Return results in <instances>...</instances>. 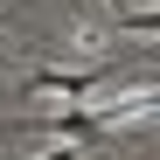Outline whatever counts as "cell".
Returning <instances> with one entry per match:
<instances>
[{"mask_svg": "<svg viewBox=\"0 0 160 160\" xmlns=\"http://www.w3.org/2000/svg\"><path fill=\"white\" fill-rule=\"evenodd\" d=\"M14 132H42V139H70V146H104V139H112V125L98 118V104L42 112V118H14Z\"/></svg>", "mask_w": 160, "mask_h": 160, "instance_id": "6da1fadb", "label": "cell"}, {"mask_svg": "<svg viewBox=\"0 0 160 160\" xmlns=\"http://www.w3.org/2000/svg\"><path fill=\"white\" fill-rule=\"evenodd\" d=\"M118 28L125 35H160V7H146V14L139 7H118Z\"/></svg>", "mask_w": 160, "mask_h": 160, "instance_id": "3957f363", "label": "cell"}, {"mask_svg": "<svg viewBox=\"0 0 160 160\" xmlns=\"http://www.w3.org/2000/svg\"><path fill=\"white\" fill-rule=\"evenodd\" d=\"M104 84H112V63H98V70H28V91H56V98H77V104Z\"/></svg>", "mask_w": 160, "mask_h": 160, "instance_id": "7a4b0ae2", "label": "cell"}, {"mask_svg": "<svg viewBox=\"0 0 160 160\" xmlns=\"http://www.w3.org/2000/svg\"><path fill=\"white\" fill-rule=\"evenodd\" d=\"M112 7H132V0H112Z\"/></svg>", "mask_w": 160, "mask_h": 160, "instance_id": "5b68a950", "label": "cell"}, {"mask_svg": "<svg viewBox=\"0 0 160 160\" xmlns=\"http://www.w3.org/2000/svg\"><path fill=\"white\" fill-rule=\"evenodd\" d=\"M35 160H77V146H70V139H56V146H49V153H35Z\"/></svg>", "mask_w": 160, "mask_h": 160, "instance_id": "277c9868", "label": "cell"}]
</instances>
